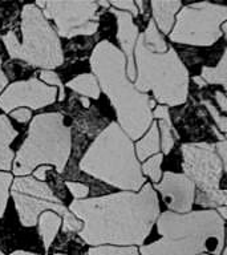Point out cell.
I'll return each mask as SVG.
<instances>
[{
	"label": "cell",
	"mask_w": 227,
	"mask_h": 255,
	"mask_svg": "<svg viewBox=\"0 0 227 255\" xmlns=\"http://www.w3.org/2000/svg\"><path fill=\"white\" fill-rule=\"evenodd\" d=\"M202 104L207 108V111L210 112V115L213 116V119H214V121L219 127V129H221L223 133H226V130H227V117L226 116L221 115V113L218 112V109H217V108H215L214 105L210 103V101H202Z\"/></svg>",
	"instance_id": "4316f807"
},
{
	"label": "cell",
	"mask_w": 227,
	"mask_h": 255,
	"mask_svg": "<svg viewBox=\"0 0 227 255\" xmlns=\"http://www.w3.org/2000/svg\"><path fill=\"white\" fill-rule=\"evenodd\" d=\"M9 193L15 201L20 223L23 226H35L41 213L53 211L63 218L61 225L65 233L80 231L83 227V222L64 206L45 182L36 181L33 177H19L12 181Z\"/></svg>",
	"instance_id": "9c48e42d"
},
{
	"label": "cell",
	"mask_w": 227,
	"mask_h": 255,
	"mask_svg": "<svg viewBox=\"0 0 227 255\" xmlns=\"http://www.w3.org/2000/svg\"><path fill=\"white\" fill-rule=\"evenodd\" d=\"M217 213H218V214L221 215V217H222V218L225 219V221H226V218H227V209H226V206L218 207V209H217Z\"/></svg>",
	"instance_id": "d590c367"
},
{
	"label": "cell",
	"mask_w": 227,
	"mask_h": 255,
	"mask_svg": "<svg viewBox=\"0 0 227 255\" xmlns=\"http://www.w3.org/2000/svg\"><path fill=\"white\" fill-rule=\"evenodd\" d=\"M9 115H11L12 119L16 120V121L20 124L28 123L32 117L31 111L27 109V108H19V109H15V111H12Z\"/></svg>",
	"instance_id": "f546056e"
},
{
	"label": "cell",
	"mask_w": 227,
	"mask_h": 255,
	"mask_svg": "<svg viewBox=\"0 0 227 255\" xmlns=\"http://www.w3.org/2000/svg\"><path fill=\"white\" fill-rule=\"evenodd\" d=\"M21 33V43L12 31L1 37L11 59L21 60L43 71H52L63 65L64 53L59 36L35 4L23 7Z\"/></svg>",
	"instance_id": "52a82bcc"
},
{
	"label": "cell",
	"mask_w": 227,
	"mask_h": 255,
	"mask_svg": "<svg viewBox=\"0 0 227 255\" xmlns=\"http://www.w3.org/2000/svg\"><path fill=\"white\" fill-rule=\"evenodd\" d=\"M97 5H101V7H111V4H109V1H97Z\"/></svg>",
	"instance_id": "f35d334b"
},
{
	"label": "cell",
	"mask_w": 227,
	"mask_h": 255,
	"mask_svg": "<svg viewBox=\"0 0 227 255\" xmlns=\"http://www.w3.org/2000/svg\"><path fill=\"white\" fill-rule=\"evenodd\" d=\"M88 255H141L135 246H96L88 250Z\"/></svg>",
	"instance_id": "cb8c5ba5"
},
{
	"label": "cell",
	"mask_w": 227,
	"mask_h": 255,
	"mask_svg": "<svg viewBox=\"0 0 227 255\" xmlns=\"http://www.w3.org/2000/svg\"><path fill=\"white\" fill-rule=\"evenodd\" d=\"M226 64H227V52L225 51L222 55V59L218 63L217 67H203L201 77L205 80L206 84H217L222 85L225 89H227V75H226Z\"/></svg>",
	"instance_id": "7402d4cb"
},
{
	"label": "cell",
	"mask_w": 227,
	"mask_h": 255,
	"mask_svg": "<svg viewBox=\"0 0 227 255\" xmlns=\"http://www.w3.org/2000/svg\"><path fill=\"white\" fill-rule=\"evenodd\" d=\"M162 238L141 246L142 255H221L225 245V219L217 210L177 214L165 211L157 218Z\"/></svg>",
	"instance_id": "3957f363"
},
{
	"label": "cell",
	"mask_w": 227,
	"mask_h": 255,
	"mask_svg": "<svg viewBox=\"0 0 227 255\" xmlns=\"http://www.w3.org/2000/svg\"><path fill=\"white\" fill-rule=\"evenodd\" d=\"M13 181L11 173L0 171V218L3 217L7 209V202L9 198V187Z\"/></svg>",
	"instance_id": "d4e9b609"
},
{
	"label": "cell",
	"mask_w": 227,
	"mask_h": 255,
	"mask_svg": "<svg viewBox=\"0 0 227 255\" xmlns=\"http://www.w3.org/2000/svg\"><path fill=\"white\" fill-rule=\"evenodd\" d=\"M215 151H217V154L221 158L223 163V167H225V171L227 170V142L226 139H222V141H219V142L214 143Z\"/></svg>",
	"instance_id": "4dcf8cb0"
},
{
	"label": "cell",
	"mask_w": 227,
	"mask_h": 255,
	"mask_svg": "<svg viewBox=\"0 0 227 255\" xmlns=\"http://www.w3.org/2000/svg\"><path fill=\"white\" fill-rule=\"evenodd\" d=\"M67 187L72 193V195L75 197V199H85L89 194V187L79 182H65Z\"/></svg>",
	"instance_id": "f1b7e54d"
},
{
	"label": "cell",
	"mask_w": 227,
	"mask_h": 255,
	"mask_svg": "<svg viewBox=\"0 0 227 255\" xmlns=\"http://www.w3.org/2000/svg\"><path fill=\"white\" fill-rule=\"evenodd\" d=\"M80 101H81V104H83L84 108L91 107V100L87 99V97H83V96H81V97H80Z\"/></svg>",
	"instance_id": "74e56055"
},
{
	"label": "cell",
	"mask_w": 227,
	"mask_h": 255,
	"mask_svg": "<svg viewBox=\"0 0 227 255\" xmlns=\"http://www.w3.org/2000/svg\"><path fill=\"white\" fill-rule=\"evenodd\" d=\"M153 189L162 195L163 202L169 207V211L177 214H186L191 211L194 205L195 186L183 173L179 174L166 171L161 182L155 183Z\"/></svg>",
	"instance_id": "4fadbf2b"
},
{
	"label": "cell",
	"mask_w": 227,
	"mask_h": 255,
	"mask_svg": "<svg viewBox=\"0 0 227 255\" xmlns=\"http://www.w3.org/2000/svg\"><path fill=\"white\" fill-rule=\"evenodd\" d=\"M0 255H4V254H3V253H1V251H0Z\"/></svg>",
	"instance_id": "60d3db41"
},
{
	"label": "cell",
	"mask_w": 227,
	"mask_h": 255,
	"mask_svg": "<svg viewBox=\"0 0 227 255\" xmlns=\"http://www.w3.org/2000/svg\"><path fill=\"white\" fill-rule=\"evenodd\" d=\"M0 69H1V59H0Z\"/></svg>",
	"instance_id": "ab89813d"
},
{
	"label": "cell",
	"mask_w": 227,
	"mask_h": 255,
	"mask_svg": "<svg viewBox=\"0 0 227 255\" xmlns=\"http://www.w3.org/2000/svg\"><path fill=\"white\" fill-rule=\"evenodd\" d=\"M226 19V5L207 1L190 4L178 12L169 37L178 44L210 47L222 37L221 25Z\"/></svg>",
	"instance_id": "30bf717a"
},
{
	"label": "cell",
	"mask_w": 227,
	"mask_h": 255,
	"mask_svg": "<svg viewBox=\"0 0 227 255\" xmlns=\"http://www.w3.org/2000/svg\"><path fill=\"white\" fill-rule=\"evenodd\" d=\"M56 99L57 88L45 85L39 79L32 77L8 85L0 93V109L4 113H11L23 107L41 109L55 103Z\"/></svg>",
	"instance_id": "7c38bea8"
},
{
	"label": "cell",
	"mask_w": 227,
	"mask_h": 255,
	"mask_svg": "<svg viewBox=\"0 0 227 255\" xmlns=\"http://www.w3.org/2000/svg\"><path fill=\"white\" fill-rule=\"evenodd\" d=\"M159 150H161V142H159L158 124L157 121H153L142 139H139L135 143V157L138 161H146L151 155L158 154Z\"/></svg>",
	"instance_id": "ac0fdd59"
},
{
	"label": "cell",
	"mask_w": 227,
	"mask_h": 255,
	"mask_svg": "<svg viewBox=\"0 0 227 255\" xmlns=\"http://www.w3.org/2000/svg\"><path fill=\"white\" fill-rule=\"evenodd\" d=\"M71 128L64 124L59 112L41 113L33 117L27 138L16 153L12 170L17 177H27L39 165L49 163L63 173L71 155Z\"/></svg>",
	"instance_id": "5b68a950"
},
{
	"label": "cell",
	"mask_w": 227,
	"mask_h": 255,
	"mask_svg": "<svg viewBox=\"0 0 227 255\" xmlns=\"http://www.w3.org/2000/svg\"><path fill=\"white\" fill-rule=\"evenodd\" d=\"M134 88L141 93L153 92L165 107H178L189 96V72L173 47L165 53L147 51L138 36L134 48Z\"/></svg>",
	"instance_id": "8992f818"
},
{
	"label": "cell",
	"mask_w": 227,
	"mask_h": 255,
	"mask_svg": "<svg viewBox=\"0 0 227 255\" xmlns=\"http://www.w3.org/2000/svg\"><path fill=\"white\" fill-rule=\"evenodd\" d=\"M141 40H142L143 45L147 51L154 52V53H165L167 52V44L163 39V36L161 35V32L158 31V28L155 25L154 20L151 19L147 24L146 29L142 35H139Z\"/></svg>",
	"instance_id": "44dd1931"
},
{
	"label": "cell",
	"mask_w": 227,
	"mask_h": 255,
	"mask_svg": "<svg viewBox=\"0 0 227 255\" xmlns=\"http://www.w3.org/2000/svg\"><path fill=\"white\" fill-rule=\"evenodd\" d=\"M47 170H49V167L48 166H39L35 171H33V178L39 179V181L43 182L44 179H45V173H47Z\"/></svg>",
	"instance_id": "d6a6232c"
},
{
	"label": "cell",
	"mask_w": 227,
	"mask_h": 255,
	"mask_svg": "<svg viewBox=\"0 0 227 255\" xmlns=\"http://www.w3.org/2000/svg\"><path fill=\"white\" fill-rule=\"evenodd\" d=\"M61 223H63L61 217L53 211H44L40 214L39 219H37V225H39V234L43 239L44 250L45 251L49 250L52 242L55 241Z\"/></svg>",
	"instance_id": "d6986e66"
},
{
	"label": "cell",
	"mask_w": 227,
	"mask_h": 255,
	"mask_svg": "<svg viewBox=\"0 0 227 255\" xmlns=\"http://www.w3.org/2000/svg\"><path fill=\"white\" fill-rule=\"evenodd\" d=\"M201 255H210V254H201Z\"/></svg>",
	"instance_id": "b9f144b4"
},
{
	"label": "cell",
	"mask_w": 227,
	"mask_h": 255,
	"mask_svg": "<svg viewBox=\"0 0 227 255\" xmlns=\"http://www.w3.org/2000/svg\"><path fill=\"white\" fill-rule=\"evenodd\" d=\"M150 5L153 16H154V23L158 28V31L163 32V35L170 33L173 24H174V16L181 9L182 3L178 0H174V1L154 0V1H151Z\"/></svg>",
	"instance_id": "2e32d148"
},
{
	"label": "cell",
	"mask_w": 227,
	"mask_h": 255,
	"mask_svg": "<svg viewBox=\"0 0 227 255\" xmlns=\"http://www.w3.org/2000/svg\"><path fill=\"white\" fill-rule=\"evenodd\" d=\"M69 211L83 222L79 235L88 245H143L161 214L150 183L138 191H121L95 198L75 199Z\"/></svg>",
	"instance_id": "6da1fadb"
},
{
	"label": "cell",
	"mask_w": 227,
	"mask_h": 255,
	"mask_svg": "<svg viewBox=\"0 0 227 255\" xmlns=\"http://www.w3.org/2000/svg\"><path fill=\"white\" fill-rule=\"evenodd\" d=\"M109 4L112 5V8H115V9H119V11L130 13L131 17H135V16L138 15V8H137L134 1H131V0H122V1L112 0V1H109Z\"/></svg>",
	"instance_id": "83f0119b"
},
{
	"label": "cell",
	"mask_w": 227,
	"mask_h": 255,
	"mask_svg": "<svg viewBox=\"0 0 227 255\" xmlns=\"http://www.w3.org/2000/svg\"><path fill=\"white\" fill-rule=\"evenodd\" d=\"M67 87L87 99L97 100L100 97V87L92 73H83L77 76L71 81H68Z\"/></svg>",
	"instance_id": "ffe728a7"
},
{
	"label": "cell",
	"mask_w": 227,
	"mask_h": 255,
	"mask_svg": "<svg viewBox=\"0 0 227 255\" xmlns=\"http://www.w3.org/2000/svg\"><path fill=\"white\" fill-rule=\"evenodd\" d=\"M153 119H157L159 133V142H161V150L162 154H169L174 146V137L173 131L175 133L173 124H171L170 115H169V108L165 105H158L153 112Z\"/></svg>",
	"instance_id": "e0dca14e"
},
{
	"label": "cell",
	"mask_w": 227,
	"mask_h": 255,
	"mask_svg": "<svg viewBox=\"0 0 227 255\" xmlns=\"http://www.w3.org/2000/svg\"><path fill=\"white\" fill-rule=\"evenodd\" d=\"M117 19V40H118L121 49L125 59H126V75L127 79L133 81L135 80V65H134V48L138 40V27L133 23V17L127 12L119 11L115 8H111Z\"/></svg>",
	"instance_id": "5bb4252c"
},
{
	"label": "cell",
	"mask_w": 227,
	"mask_h": 255,
	"mask_svg": "<svg viewBox=\"0 0 227 255\" xmlns=\"http://www.w3.org/2000/svg\"><path fill=\"white\" fill-rule=\"evenodd\" d=\"M40 79H41V83L44 81V84H49V85H53V88H59V101H63L65 99V92H64V84L61 81L57 73H55L53 71H41L40 72Z\"/></svg>",
	"instance_id": "484cf974"
},
{
	"label": "cell",
	"mask_w": 227,
	"mask_h": 255,
	"mask_svg": "<svg viewBox=\"0 0 227 255\" xmlns=\"http://www.w3.org/2000/svg\"><path fill=\"white\" fill-rule=\"evenodd\" d=\"M97 1H45L41 9L45 19L53 20L57 36L75 37L95 35L99 29Z\"/></svg>",
	"instance_id": "8fae6325"
},
{
	"label": "cell",
	"mask_w": 227,
	"mask_h": 255,
	"mask_svg": "<svg viewBox=\"0 0 227 255\" xmlns=\"http://www.w3.org/2000/svg\"><path fill=\"white\" fill-rule=\"evenodd\" d=\"M182 170L195 186L194 202L203 207L227 205V193L219 187L222 179L223 163L213 143L191 142L181 145Z\"/></svg>",
	"instance_id": "ba28073f"
},
{
	"label": "cell",
	"mask_w": 227,
	"mask_h": 255,
	"mask_svg": "<svg viewBox=\"0 0 227 255\" xmlns=\"http://www.w3.org/2000/svg\"><path fill=\"white\" fill-rule=\"evenodd\" d=\"M7 84H8L7 76L4 75L3 69H0V93L4 91V88L7 87Z\"/></svg>",
	"instance_id": "836d02e7"
},
{
	"label": "cell",
	"mask_w": 227,
	"mask_h": 255,
	"mask_svg": "<svg viewBox=\"0 0 227 255\" xmlns=\"http://www.w3.org/2000/svg\"><path fill=\"white\" fill-rule=\"evenodd\" d=\"M193 81H194L195 84H197V85H198V87H206L207 84L205 83V80L202 79V77H201V76H195V77H193Z\"/></svg>",
	"instance_id": "e575fe53"
},
{
	"label": "cell",
	"mask_w": 227,
	"mask_h": 255,
	"mask_svg": "<svg viewBox=\"0 0 227 255\" xmlns=\"http://www.w3.org/2000/svg\"><path fill=\"white\" fill-rule=\"evenodd\" d=\"M11 255H39V254H33V253H29V251L17 250V251H13ZM55 255H65V254H55Z\"/></svg>",
	"instance_id": "8d00e7d4"
},
{
	"label": "cell",
	"mask_w": 227,
	"mask_h": 255,
	"mask_svg": "<svg viewBox=\"0 0 227 255\" xmlns=\"http://www.w3.org/2000/svg\"><path fill=\"white\" fill-rule=\"evenodd\" d=\"M215 99H217V101H218L219 107H221V111H222V112H226V111H227V99H226V95H225L223 92L217 91V92H215Z\"/></svg>",
	"instance_id": "1f68e13d"
},
{
	"label": "cell",
	"mask_w": 227,
	"mask_h": 255,
	"mask_svg": "<svg viewBox=\"0 0 227 255\" xmlns=\"http://www.w3.org/2000/svg\"><path fill=\"white\" fill-rule=\"evenodd\" d=\"M87 174L123 191H138L145 185L134 145L117 123H111L92 142L80 161Z\"/></svg>",
	"instance_id": "277c9868"
},
{
	"label": "cell",
	"mask_w": 227,
	"mask_h": 255,
	"mask_svg": "<svg viewBox=\"0 0 227 255\" xmlns=\"http://www.w3.org/2000/svg\"><path fill=\"white\" fill-rule=\"evenodd\" d=\"M17 137L11 121L5 115H0V170H11L15 153L11 150V142Z\"/></svg>",
	"instance_id": "9a60e30c"
},
{
	"label": "cell",
	"mask_w": 227,
	"mask_h": 255,
	"mask_svg": "<svg viewBox=\"0 0 227 255\" xmlns=\"http://www.w3.org/2000/svg\"><path fill=\"white\" fill-rule=\"evenodd\" d=\"M92 75L111 100L118 127L133 141L145 134L151 125L154 100L141 93L127 79L126 59L119 48L108 40L100 41L91 56Z\"/></svg>",
	"instance_id": "7a4b0ae2"
},
{
	"label": "cell",
	"mask_w": 227,
	"mask_h": 255,
	"mask_svg": "<svg viewBox=\"0 0 227 255\" xmlns=\"http://www.w3.org/2000/svg\"><path fill=\"white\" fill-rule=\"evenodd\" d=\"M163 154L158 153V154L151 155L150 158H147L143 165L141 166L142 174H146L149 178L154 183H158L162 178V171H161V163H162Z\"/></svg>",
	"instance_id": "603a6c76"
}]
</instances>
